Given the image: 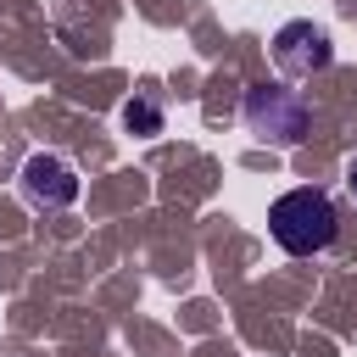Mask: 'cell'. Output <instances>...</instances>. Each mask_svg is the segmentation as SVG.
I'll return each mask as SVG.
<instances>
[{
    "instance_id": "6da1fadb",
    "label": "cell",
    "mask_w": 357,
    "mask_h": 357,
    "mask_svg": "<svg viewBox=\"0 0 357 357\" xmlns=\"http://www.w3.org/2000/svg\"><path fill=\"white\" fill-rule=\"evenodd\" d=\"M335 229H340V212L324 190L301 184V190H284L273 206H268V234L279 240V251L290 257H318L335 245Z\"/></svg>"
},
{
    "instance_id": "7a4b0ae2",
    "label": "cell",
    "mask_w": 357,
    "mask_h": 357,
    "mask_svg": "<svg viewBox=\"0 0 357 357\" xmlns=\"http://www.w3.org/2000/svg\"><path fill=\"white\" fill-rule=\"evenodd\" d=\"M307 123H312V112H307V100H301L296 89H284V84H257V89H245V128H251L257 139H268V145H296V139L307 134Z\"/></svg>"
},
{
    "instance_id": "8992f818",
    "label": "cell",
    "mask_w": 357,
    "mask_h": 357,
    "mask_svg": "<svg viewBox=\"0 0 357 357\" xmlns=\"http://www.w3.org/2000/svg\"><path fill=\"white\" fill-rule=\"evenodd\" d=\"M346 190H351V195H357V156H351V162H346Z\"/></svg>"
},
{
    "instance_id": "3957f363",
    "label": "cell",
    "mask_w": 357,
    "mask_h": 357,
    "mask_svg": "<svg viewBox=\"0 0 357 357\" xmlns=\"http://www.w3.org/2000/svg\"><path fill=\"white\" fill-rule=\"evenodd\" d=\"M273 61H279L284 78H312V73H324L335 61V45H329V33L318 22L296 17V22H284L273 33Z\"/></svg>"
},
{
    "instance_id": "277c9868",
    "label": "cell",
    "mask_w": 357,
    "mask_h": 357,
    "mask_svg": "<svg viewBox=\"0 0 357 357\" xmlns=\"http://www.w3.org/2000/svg\"><path fill=\"white\" fill-rule=\"evenodd\" d=\"M22 201H28V206H39V212L73 206V201H78V173H73L61 156L39 151V156H28V162H22Z\"/></svg>"
},
{
    "instance_id": "5b68a950",
    "label": "cell",
    "mask_w": 357,
    "mask_h": 357,
    "mask_svg": "<svg viewBox=\"0 0 357 357\" xmlns=\"http://www.w3.org/2000/svg\"><path fill=\"white\" fill-rule=\"evenodd\" d=\"M123 123L134 134H162V95H134L123 106Z\"/></svg>"
}]
</instances>
